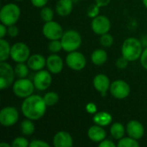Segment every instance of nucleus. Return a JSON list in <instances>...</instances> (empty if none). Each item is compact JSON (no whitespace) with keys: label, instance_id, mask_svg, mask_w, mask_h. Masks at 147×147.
Instances as JSON below:
<instances>
[{"label":"nucleus","instance_id":"f257e3e1","mask_svg":"<svg viewBox=\"0 0 147 147\" xmlns=\"http://www.w3.org/2000/svg\"><path fill=\"white\" fill-rule=\"evenodd\" d=\"M47 108L43 97L38 95H31L24 99L22 104V112L26 118L37 121L43 117Z\"/></svg>","mask_w":147,"mask_h":147},{"label":"nucleus","instance_id":"f03ea898","mask_svg":"<svg viewBox=\"0 0 147 147\" xmlns=\"http://www.w3.org/2000/svg\"><path fill=\"white\" fill-rule=\"evenodd\" d=\"M142 53V44L136 38H128L125 40L121 46V54L129 61H135L138 59H140Z\"/></svg>","mask_w":147,"mask_h":147},{"label":"nucleus","instance_id":"7ed1b4c3","mask_svg":"<svg viewBox=\"0 0 147 147\" xmlns=\"http://www.w3.org/2000/svg\"><path fill=\"white\" fill-rule=\"evenodd\" d=\"M21 15L20 8L15 3H7L0 11V21L6 26L15 25Z\"/></svg>","mask_w":147,"mask_h":147},{"label":"nucleus","instance_id":"20e7f679","mask_svg":"<svg viewBox=\"0 0 147 147\" xmlns=\"http://www.w3.org/2000/svg\"><path fill=\"white\" fill-rule=\"evenodd\" d=\"M60 40L62 43L63 50L67 53L77 51L82 44L81 35L78 32L72 29L65 32Z\"/></svg>","mask_w":147,"mask_h":147},{"label":"nucleus","instance_id":"39448f33","mask_svg":"<svg viewBox=\"0 0 147 147\" xmlns=\"http://www.w3.org/2000/svg\"><path fill=\"white\" fill-rule=\"evenodd\" d=\"M34 88L35 87L34 82L31 80L26 78H19L13 84V92L16 96L20 98H26L33 95Z\"/></svg>","mask_w":147,"mask_h":147},{"label":"nucleus","instance_id":"423d86ee","mask_svg":"<svg viewBox=\"0 0 147 147\" xmlns=\"http://www.w3.org/2000/svg\"><path fill=\"white\" fill-rule=\"evenodd\" d=\"M15 69L5 61H0V89L4 90L12 85L15 78Z\"/></svg>","mask_w":147,"mask_h":147},{"label":"nucleus","instance_id":"0eeeda50","mask_svg":"<svg viewBox=\"0 0 147 147\" xmlns=\"http://www.w3.org/2000/svg\"><path fill=\"white\" fill-rule=\"evenodd\" d=\"M30 57L29 47L23 42H16L11 47L10 58L16 63H24Z\"/></svg>","mask_w":147,"mask_h":147},{"label":"nucleus","instance_id":"6e6552de","mask_svg":"<svg viewBox=\"0 0 147 147\" xmlns=\"http://www.w3.org/2000/svg\"><path fill=\"white\" fill-rule=\"evenodd\" d=\"M42 33L47 39L50 40H60L65 32L59 23H58L57 22L50 21V22H47L44 24L42 28Z\"/></svg>","mask_w":147,"mask_h":147},{"label":"nucleus","instance_id":"1a4fd4ad","mask_svg":"<svg viewBox=\"0 0 147 147\" xmlns=\"http://www.w3.org/2000/svg\"><path fill=\"white\" fill-rule=\"evenodd\" d=\"M65 62L67 66L74 71H81L86 65V59L84 55L77 51L69 53L65 58Z\"/></svg>","mask_w":147,"mask_h":147},{"label":"nucleus","instance_id":"9d476101","mask_svg":"<svg viewBox=\"0 0 147 147\" xmlns=\"http://www.w3.org/2000/svg\"><path fill=\"white\" fill-rule=\"evenodd\" d=\"M19 119V114L14 107H5L0 112V123L3 127L15 125Z\"/></svg>","mask_w":147,"mask_h":147},{"label":"nucleus","instance_id":"9b49d317","mask_svg":"<svg viewBox=\"0 0 147 147\" xmlns=\"http://www.w3.org/2000/svg\"><path fill=\"white\" fill-rule=\"evenodd\" d=\"M110 93L116 99H125L130 94V86L123 80H115L110 84Z\"/></svg>","mask_w":147,"mask_h":147},{"label":"nucleus","instance_id":"f8f14e48","mask_svg":"<svg viewBox=\"0 0 147 147\" xmlns=\"http://www.w3.org/2000/svg\"><path fill=\"white\" fill-rule=\"evenodd\" d=\"M111 28L109 19L105 16H97L91 22V28L96 34L102 35L109 33Z\"/></svg>","mask_w":147,"mask_h":147},{"label":"nucleus","instance_id":"ddd939ff","mask_svg":"<svg viewBox=\"0 0 147 147\" xmlns=\"http://www.w3.org/2000/svg\"><path fill=\"white\" fill-rule=\"evenodd\" d=\"M34 87L39 90H46L48 89L52 84V76L50 71L40 70L38 71L34 77Z\"/></svg>","mask_w":147,"mask_h":147},{"label":"nucleus","instance_id":"4468645a","mask_svg":"<svg viewBox=\"0 0 147 147\" xmlns=\"http://www.w3.org/2000/svg\"><path fill=\"white\" fill-rule=\"evenodd\" d=\"M127 133L129 137L138 140L144 136L145 128L140 121L133 120L127 125Z\"/></svg>","mask_w":147,"mask_h":147},{"label":"nucleus","instance_id":"2eb2a0df","mask_svg":"<svg viewBox=\"0 0 147 147\" xmlns=\"http://www.w3.org/2000/svg\"><path fill=\"white\" fill-rule=\"evenodd\" d=\"M53 144L55 147H71L73 146V140L69 133L59 131L54 135Z\"/></svg>","mask_w":147,"mask_h":147},{"label":"nucleus","instance_id":"dca6fc26","mask_svg":"<svg viewBox=\"0 0 147 147\" xmlns=\"http://www.w3.org/2000/svg\"><path fill=\"white\" fill-rule=\"evenodd\" d=\"M47 67L51 73L59 74L62 71L64 67L63 60L59 55L53 53L47 59Z\"/></svg>","mask_w":147,"mask_h":147},{"label":"nucleus","instance_id":"f3484780","mask_svg":"<svg viewBox=\"0 0 147 147\" xmlns=\"http://www.w3.org/2000/svg\"><path fill=\"white\" fill-rule=\"evenodd\" d=\"M93 85L97 91L103 95L110 89V81L106 75L98 74L93 79Z\"/></svg>","mask_w":147,"mask_h":147},{"label":"nucleus","instance_id":"a211bd4d","mask_svg":"<svg viewBox=\"0 0 147 147\" xmlns=\"http://www.w3.org/2000/svg\"><path fill=\"white\" fill-rule=\"evenodd\" d=\"M27 65L30 70L38 71L47 65V59L41 54H34L28 58Z\"/></svg>","mask_w":147,"mask_h":147},{"label":"nucleus","instance_id":"6ab92c4d","mask_svg":"<svg viewBox=\"0 0 147 147\" xmlns=\"http://www.w3.org/2000/svg\"><path fill=\"white\" fill-rule=\"evenodd\" d=\"M106 135L107 134L103 127L96 124L95 126L90 127L88 130V137L90 140L96 143H100L102 140H104Z\"/></svg>","mask_w":147,"mask_h":147},{"label":"nucleus","instance_id":"aec40b11","mask_svg":"<svg viewBox=\"0 0 147 147\" xmlns=\"http://www.w3.org/2000/svg\"><path fill=\"white\" fill-rule=\"evenodd\" d=\"M73 9L72 0H59L56 3V12L60 16H66L70 15Z\"/></svg>","mask_w":147,"mask_h":147},{"label":"nucleus","instance_id":"412c9836","mask_svg":"<svg viewBox=\"0 0 147 147\" xmlns=\"http://www.w3.org/2000/svg\"><path fill=\"white\" fill-rule=\"evenodd\" d=\"M93 121L96 125L106 127L112 122V115L108 112H96L94 115Z\"/></svg>","mask_w":147,"mask_h":147},{"label":"nucleus","instance_id":"4be33fe9","mask_svg":"<svg viewBox=\"0 0 147 147\" xmlns=\"http://www.w3.org/2000/svg\"><path fill=\"white\" fill-rule=\"evenodd\" d=\"M108 59V54L103 49H96L91 54V61L96 65H102Z\"/></svg>","mask_w":147,"mask_h":147},{"label":"nucleus","instance_id":"5701e85b","mask_svg":"<svg viewBox=\"0 0 147 147\" xmlns=\"http://www.w3.org/2000/svg\"><path fill=\"white\" fill-rule=\"evenodd\" d=\"M11 47L9 42L2 38L0 40V61H6L9 57H10Z\"/></svg>","mask_w":147,"mask_h":147},{"label":"nucleus","instance_id":"b1692460","mask_svg":"<svg viewBox=\"0 0 147 147\" xmlns=\"http://www.w3.org/2000/svg\"><path fill=\"white\" fill-rule=\"evenodd\" d=\"M20 130H21L22 134L25 136L32 135L35 130V127H34V125L32 120L28 119V118L26 120H23L21 123Z\"/></svg>","mask_w":147,"mask_h":147},{"label":"nucleus","instance_id":"393cba45","mask_svg":"<svg viewBox=\"0 0 147 147\" xmlns=\"http://www.w3.org/2000/svg\"><path fill=\"white\" fill-rule=\"evenodd\" d=\"M110 134L115 140H121L124 137L125 128L121 123H114L110 127Z\"/></svg>","mask_w":147,"mask_h":147},{"label":"nucleus","instance_id":"a878e982","mask_svg":"<svg viewBox=\"0 0 147 147\" xmlns=\"http://www.w3.org/2000/svg\"><path fill=\"white\" fill-rule=\"evenodd\" d=\"M43 99L47 104V107H52L53 105H55L58 102H59V95L56 92L51 91V92H47L45 94V96H43Z\"/></svg>","mask_w":147,"mask_h":147},{"label":"nucleus","instance_id":"bb28decb","mask_svg":"<svg viewBox=\"0 0 147 147\" xmlns=\"http://www.w3.org/2000/svg\"><path fill=\"white\" fill-rule=\"evenodd\" d=\"M15 73L18 78H24L28 74V66L24 63H17L15 67Z\"/></svg>","mask_w":147,"mask_h":147},{"label":"nucleus","instance_id":"cd10ccee","mask_svg":"<svg viewBox=\"0 0 147 147\" xmlns=\"http://www.w3.org/2000/svg\"><path fill=\"white\" fill-rule=\"evenodd\" d=\"M119 147H139L140 144L137 141V140L133 139L131 137H127V138H122L119 140L118 143Z\"/></svg>","mask_w":147,"mask_h":147},{"label":"nucleus","instance_id":"c85d7f7f","mask_svg":"<svg viewBox=\"0 0 147 147\" xmlns=\"http://www.w3.org/2000/svg\"><path fill=\"white\" fill-rule=\"evenodd\" d=\"M53 10L52 9V8L50 7H43L40 10V18L45 22H50V21H53Z\"/></svg>","mask_w":147,"mask_h":147},{"label":"nucleus","instance_id":"c756f323","mask_svg":"<svg viewBox=\"0 0 147 147\" xmlns=\"http://www.w3.org/2000/svg\"><path fill=\"white\" fill-rule=\"evenodd\" d=\"M100 43H101L102 46H103L105 47H109L114 43V38L109 33L102 34L101 37H100Z\"/></svg>","mask_w":147,"mask_h":147},{"label":"nucleus","instance_id":"7c9ffc66","mask_svg":"<svg viewBox=\"0 0 147 147\" xmlns=\"http://www.w3.org/2000/svg\"><path fill=\"white\" fill-rule=\"evenodd\" d=\"M48 49H49V51H50L51 53H57L60 52V50L63 49L61 40H51V42H50L49 45H48Z\"/></svg>","mask_w":147,"mask_h":147},{"label":"nucleus","instance_id":"2f4dec72","mask_svg":"<svg viewBox=\"0 0 147 147\" xmlns=\"http://www.w3.org/2000/svg\"><path fill=\"white\" fill-rule=\"evenodd\" d=\"M29 146L28 140L24 137H17L11 142V147H27Z\"/></svg>","mask_w":147,"mask_h":147},{"label":"nucleus","instance_id":"473e14b6","mask_svg":"<svg viewBox=\"0 0 147 147\" xmlns=\"http://www.w3.org/2000/svg\"><path fill=\"white\" fill-rule=\"evenodd\" d=\"M99 8H100V7H99L96 3L91 4V5L89 7L88 10H87V15H88V16L90 17V18H95L96 16H97L98 14H99Z\"/></svg>","mask_w":147,"mask_h":147},{"label":"nucleus","instance_id":"72a5a7b5","mask_svg":"<svg viewBox=\"0 0 147 147\" xmlns=\"http://www.w3.org/2000/svg\"><path fill=\"white\" fill-rule=\"evenodd\" d=\"M128 62H129L128 59H127L125 57L121 56V58H119V59L116 60V66H117L119 69H125V68L127 66Z\"/></svg>","mask_w":147,"mask_h":147},{"label":"nucleus","instance_id":"f704fd0d","mask_svg":"<svg viewBox=\"0 0 147 147\" xmlns=\"http://www.w3.org/2000/svg\"><path fill=\"white\" fill-rule=\"evenodd\" d=\"M30 147H49V144L40 140H34L29 143Z\"/></svg>","mask_w":147,"mask_h":147},{"label":"nucleus","instance_id":"c9c22d12","mask_svg":"<svg viewBox=\"0 0 147 147\" xmlns=\"http://www.w3.org/2000/svg\"><path fill=\"white\" fill-rule=\"evenodd\" d=\"M19 34V29L15 25H11V26H9V28H8V34L9 37L11 38H14V37H16Z\"/></svg>","mask_w":147,"mask_h":147},{"label":"nucleus","instance_id":"e433bc0d","mask_svg":"<svg viewBox=\"0 0 147 147\" xmlns=\"http://www.w3.org/2000/svg\"><path fill=\"white\" fill-rule=\"evenodd\" d=\"M86 111L90 114H93L95 115L96 112H97V108H96V105L94 103V102H90L86 105Z\"/></svg>","mask_w":147,"mask_h":147},{"label":"nucleus","instance_id":"4c0bfd02","mask_svg":"<svg viewBox=\"0 0 147 147\" xmlns=\"http://www.w3.org/2000/svg\"><path fill=\"white\" fill-rule=\"evenodd\" d=\"M140 63H141L142 66L146 70H147V47L145 50H143V53L140 57Z\"/></svg>","mask_w":147,"mask_h":147},{"label":"nucleus","instance_id":"58836bf2","mask_svg":"<svg viewBox=\"0 0 147 147\" xmlns=\"http://www.w3.org/2000/svg\"><path fill=\"white\" fill-rule=\"evenodd\" d=\"M48 0H31V3L34 6L37 8H42L47 3Z\"/></svg>","mask_w":147,"mask_h":147},{"label":"nucleus","instance_id":"ea45409f","mask_svg":"<svg viewBox=\"0 0 147 147\" xmlns=\"http://www.w3.org/2000/svg\"><path fill=\"white\" fill-rule=\"evenodd\" d=\"M99 146L100 147H115L116 145L111 141V140H102V142L99 143Z\"/></svg>","mask_w":147,"mask_h":147},{"label":"nucleus","instance_id":"a19ab883","mask_svg":"<svg viewBox=\"0 0 147 147\" xmlns=\"http://www.w3.org/2000/svg\"><path fill=\"white\" fill-rule=\"evenodd\" d=\"M7 26L4 25L3 23H1L0 25V38H3L7 34H8V29L6 28Z\"/></svg>","mask_w":147,"mask_h":147},{"label":"nucleus","instance_id":"79ce46f5","mask_svg":"<svg viewBox=\"0 0 147 147\" xmlns=\"http://www.w3.org/2000/svg\"><path fill=\"white\" fill-rule=\"evenodd\" d=\"M95 1L99 7H105L109 4L111 0H95Z\"/></svg>","mask_w":147,"mask_h":147},{"label":"nucleus","instance_id":"37998d69","mask_svg":"<svg viewBox=\"0 0 147 147\" xmlns=\"http://www.w3.org/2000/svg\"><path fill=\"white\" fill-rule=\"evenodd\" d=\"M0 147H11V144L9 145V144L2 142V143H0Z\"/></svg>","mask_w":147,"mask_h":147},{"label":"nucleus","instance_id":"c03bdc74","mask_svg":"<svg viewBox=\"0 0 147 147\" xmlns=\"http://www.w3.org/2000/svg\"><path fill=\"white\" fill-rule=\"evenodd\" d=\"M142 2H143V3H144V5L146 7L147 9V0H142Z\"/></svg>","mask_w":147,"mask_h":147},{"label":"nucleus","instance_id":"a18cd8bd","mask_svg":"<svg viewBox=\"0 0 147 147\" xmlns=\"http://www.w3.org/2000/svg\"><path fill=\"white\" fill-rule=\"evenodd\" d=\"M16 1H22V0H16Z\"/></svg>","mask_w":147,"mask_h":147}]
</instances>
